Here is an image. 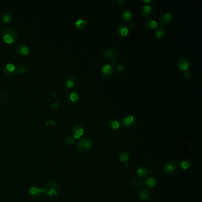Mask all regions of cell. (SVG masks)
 I'll list each match as a JSON object with an SVG mask.
<instances>
[{
	"mask_svg": "<svg viewBox=\"0 0 202 202\" xmlns=\"http://www.w3.org/2000/svg\"><path fill=\"white\" fill-rule=\"evenodd\" d=\"M43 189V193L49 196H57L59 192V185L55 180H51L46 182Z\"/></svg>",
	"mask_w": 202,
	"mask_h": 202,
	"instance_id": "obj_1",
	"label": "cell"
},
{
	"mask_svg": "<svg viewBox=\"0 0 202 202\" xmlns=\"http://www.w3.org/2000/svg\"><path fill=\"white\" fill-rule=\"evenodd\" d=\"M77 147L78 151L80 152L88 151L92 148V142L87 138H83L78 142Z\"/></svg>",
	"mask_w": 202,
	"mask_h": 202,
	"instance_id": "obj_2",
	"label": "cell"
},
{
	"mask_svg": "<svg viewBox=\"0 0 202 202\" xmlns=\"http://www.w3.org/2000/svg\"><path fill=\"white\" fill-rule=\"evenodd\" d=\"M177 66H178V68L180 70L187 71L189 68L190 64H189L188 59H187L184 57H181L178 60Z\"/></svg>",
	"mask_w": 202,
	"mask_h": 202,
	"instance_id": "obj_3",
	"label": "cell"
},
{
	"mask_svg": "<svg viewBox=\"0 0 202 202\" xmlns=\"http://www.w3.org/2000/svg\"><path fill=\"white\" fill-rule=\"evenodd\" d=\"M84 133V129L81 125L77 124L72 129V134L73 138L75 139H79L81 138Z\"/></svg>",
	"mask_w": 202,
	"mask_h": 202,
	"instance_id": "obj_4",
	"label": "cell"
},
{
	"mask_svg": "<svg viewBox=\"0 0 202 202\" xmlns=\"http://www.w3.org/2000/svg\"><path fill=\"white\" fill-rule=\"evenodd\" d=\"M113 68L112 65L109 64L104 65L101 68V74L104 77H110L113 74Z\"/></svg>",
	"mask_w": 202,
	"mask_h": 202,
	"instance_id": "obj_5",
	"label": "cell"
},
{
	"mask_svg": "<svg viewBox=\"0 0 202 202\" xmlns=\"http://www.w3.org/2000/svg\"><path fill=\"white\" fill-rule=\"evenodd\" d=\"M173 20V16L170 13H165L162 16L160 20V23L162 26H168L172 23Z\"/></svg>",
	"mask_w": 202,
	"mask_h": 202,
	"instance_id": "obj_6",
	"label": "cell"
},
{
	"mask_svg": "<svg viewBox=\"0 0 202 202\" xmlns=\"http://www.w3.org/2000/svg\"><path fill=\"white\" fill-rule=\"evenodd\" d=\"M136 121V119L133 116H128L122 120V124L126 127H130L135 125Z\"/></svg>",
	"mask_w": 202,
	"mask_h": 202,
	"instance_id": "obj_7",
	"label": "cell"
},
{
	"mask_svg": "<svg viewBox=\"0 0 202 202\" xmlns=\"http://www.w3.org/2000/svg\"><path fill=\"white\" fill-rule=\"evenodd\" d=\"M78 98H79V96L78 94L74 91L70 92L67 96V101L68 103L71 105L75 104Z\"/></svg>",
	"mask_w": 202,
	"mask_h": 202,
	"instance_id": "obj_8",
	"label": "cell"
},
{
	"mask_svg": "<svg viewBox=\"0 0 202 202\" xmlns=\"http://www.w3.org/2000/svg\"><path fill=\"white\" fill-rule=\"evenodd\" d=\"M176 167H177L176 162L174 161H170L165 165L164 169L166 173L170 174L173 173L175 170Z\"/></svg>",
	"mask_w": 202,
	"mask_h": 202,
	"instance_id": "obj_9",
	"label": "cell"
},
{
	"mask_svg": "<svg viewBox=\"0 0 202 202\" xmlns=\"http://www.w3.org/2000/svg\"><path fill=\"white\" fill-rule=\"evenodd\" d=\"M29 194L33 198H37L43 193L42 188L38 187H32L29 189Z\"/></svg>",
	"mask_w": 202,
	"mask_h": 202,
	"instance_id": "obj_10",
	"label": "cell"
},
{
	"mask_svg": "<svg viewBox=\"0 0 202 202\" xmlns=\"http://www.w3.org/2000/svg\"><path fill=\"white\" fill-rule=\"evenodd\" d=\"M4 72L8 75H13L16 72V66L13 63H8L4 67Z\"/></svg>",
	"mask_w": 202,
	"mask_h": 202,
	"instance_id": "obj_11",
	"label": "cell"
},
{
	"mask_svg": "<svg viewBox=\"0 0 202 202\" xmlns=\"http://www.w3.org/2000/svg\"><path fill=\"white\" fill-rule=\"evenodd\" d=\"M16 51L21 55H27L29 52V49L28 46L23 44H18L16 46Z\"/></svg>",
	"mask_w": 202,
	"mask_h": 202,
	"instance_id": "obj_12",
	"label": "cell"
},
{
	"mask_svg": "<svg viewBox=\"0 0 202 202\" xmlns=\"http://www.w3.org/2000/svg\"><path fill=\"white\" fill-rule=\"evenodd\" d=\"M136 173L139 177L141 178H144L148 176L149 174V171L147 168L143 167V166H141L137 169Z\"/></svg>",
	"mask_w": 202,
	"mask_h": 202,
	"instance_id": "obj_13",
	"label": "cell"
},
{
	"mask_svg": "<svg viewBox=\"0 0 202 202\" xmlns=\"http://www.w3.org/2000/svg\"><path fill=\"white\" fill-rule=\"evenodd\" d=\"M104 55L106 59L113 60L114 59L116 58V53L115 50L112 49H106L104 52Z\"/></svg>",
	"mask_w": 202,
	"mask_h": 202,
	"instance_id": "obj_14",
	"label": "cell"
},
{
	"mask_svg": "<svg viewBox=\"0 0 202 202\" xmlns=\"http://www.w3.org/2000/svg\"><path fill=\"white\" fill-rule=\"evenodd\" d=\"M2 36H4L5 34H8V35H10V36H11V37H13L15 42H16L17 40V36L16 34V33L15 32V31L14 30H13L12 29L7 28V29H4L2 31Z\"/></svg>",
	"mask_w": 202,
	"mask_h": 202,
	"instance_id": "obj_15",
	"label": "cell"
},
{
	"mask_svg": "<svg viewBox=\"0 0 202 202\" xmlns=\"http://www.w3.org/2000/svg\"><path fill=\"white\" fill-rule=\"evenodd\" d=\"M152 12H153V8L151 6L149 5H146L144 6V7L142 8V11H141L142 14L145 17H148L151 16Z\"/></svg>",
	"mask_w": 202,
	"mask_h": 202,
	"instance_id": "obj_16",
	"label": "cell"
},
{
	"mask_svg": "<svg viewBox=\"0 0 202 202\" xmlns=\"http://www.w3.org/2000/svg\"><path fill=\"white\" fill-rule=\"evenodd\" d=\"M117 31L119 32V34L121 36H127L129 33V30L127 28V26L125 25H120L118 28H117Z\"/></svg>",
	"mask_w": 202,
	"mask_h": 202,
	"instance_id": "obj_17",
	"label": "cell"
},
{
	"mask_svg": "<svg viewBox=\"0 0 202 202\" xmlns=\"http://www.w3.org/2000/svg\"><path fill=\"white\" fill-rule=\"evenodd\" d=\"M107 127L111 129H117L120 127L119 122L115 119H111L107 123Z\"/></svg>",
	"mask_w": 202,
	"mask_h": 202,
	"instance_id": "obj_18",
	"label": "cell"
},
{
	"mask_svg": "<svg viewBox=\"0 0 202 202\" xmlns=\"http://www.w3.org/2000/svg\"><path fill=\"white\" fill-rule=\"evenodd\" d=\"M180 165L183 169L186 170V169L189 168L192 165V162L189 160L183 159L180 161Z\"/></svg>",
	"mask_w": 202,
	"mask_h": 202,
	"instance_id": "obj_19",
	"label": "cell"
},
{
	"mask_svg": "<svg viewBox=\"0 0 202 202\" xmlns=\"http://www.w3.org/2000/svg\"><path fill=\"white\" fill-rule=\"evenodd\" d=\"M122 20L124 22H129L132 18V13L128 10H124L123 11L121 14Z\"/></svg>",
	"mask_w": 202,
	"mask_h": 202,
	"instance_id": "obj_20",
	"label": "cell"
},
{
	"mask_svg": "<svg viewBox=\"0 0 202 202\" xmlns=\"http://www.w3.org/2000/svg\"><path fill=\"white\" fill-rule=\"evenodd\" d=\"M139 197L142 201H147L151 197V194L147 189H143L139 193Z\"/></svg>",
	"mask_w": 202,
	"mask_h": 202,
	"instance_id": "obj_21",
	"label": "cell"
},
{
	"mask_svg": "<svg viewBox=\"0 0 202 202\" xmlns=\"http://www.w3.org/2000/svg\"><path fill=\"white\" fill-rule=\"evenodd\" d=\"M158 26V23L153 20H148L145 22V27L147 29H154Z\"/></svg>",
	"mask_w": 202,
	"mask_h": 202,
	"instance_id": "obj_22",
	"label": "cell"
},
{
	"mask_svg": "<svg viewBox=\"0 0 202 202\" xmlns=\"http://www.w3.org/2000/svg\"><path fill=\"white\" fill-rule=\"evenodd\" d=\"M145 185L147 187L153 188L157 185V180L153 177L148 178L145 181Z\"/></svg>",
	"mask_w": 202,
	"mask_h": 202,
	"instance_id": "obj_23",
	"label": "cell"
},
{
	"mask_svg": "<svg viewBox=\"0 0 202 202\" xmlns=\"http://www.w3.org/2000/svg\"><path fill=\"white\" fill-rule=\"evenodd\" d=\"M87 22L83 19H79L75 22V26L79 29H84L87 26Z\"/></svg>",
	"mask_w": 202,
	"mask_h": 202,
	"instance_id": "obj_24",
	"label": "cell"
},
{
	"mask_svg": "<svg viewBox=\"0 0 202 202\" xmlns=\"http://www.w3.org/2000/svg\"><path fill=\"white\" fill-rule=\"evenodd\" d=\"M165 34V30L163 28H160L157 29L156 31V37L158 39L162 38Z\"/></svg>",
	"mask_w": 202,
	"mask_h": 202,
	"instance_id": "obj_25",
	"label": "cell"
},
{
	"mask_svg": "<svg viewBox=\"0 0 202 202\" xmlns=\"http://www.w3.org/2000/svg\"><path fill=\"white\" fill-rule=\"evenodd\" d=\"M65 86H66V87H67V88H71L74 87V86H75V81H74V78L72 77H68V79L66 80Z\"/></svg>",
	"mask_w": 202,
	"mask_h": 202,
	"instance_id": "obj_26",
	"label": "cell"
},
{
	"mask_svg": "<svg viewBox=\"0 0 202 202\" xmlns=\"http://www.w3.org/2000/svg\"><path fill=\"white\" fill-rule=\"evenodd\" d=\"M3 39H4V40L5 41V42L7 43L11 44V43L16 42L15 40H14V39H13V37H11L10 35H8V34H5V35H4L3 36Z\"/></svg>",
	"mask_w": 202,
	"mask_h": 202,
	"instance_id": "obj_27",
	"label": "cell"
},
{
	"mask_svg": "<svg viewBox=\"0 0 202 202\" xmlns=\"http://www.w3.org/2000/svg\"><path fill=\"white\" fill-rule=\"evenodd\" d=\"M129 158H130L129 154L127 152H124L120 156L119 160L121 162H126L129 160Z\"/></svg>",
	"mask_w": 202,
	"mask_h": 202,
	"instance_id": "obj_28",
	"label": "cell"
},
{
	"mask_svg": "<svg viewBox=\"0 0 202 202\" xmlns=\"http://www.w3.org/2000/svg\"><path fill=\"white\" fill-rule=\"evenodd\" d=\"M12 19V17L10 14L6 13L2 16V21L5 23H8L10 22Z\"/></svg>",
	"mask_w": 202,
	"mask_h": 202,
	"instance_id": "obj_29",
	"label": "cell"
},
{
	"mask_svg": "<svg viewBox=\"0 0 202 202\" xmlns=\"http://www.w3.org/2000/svg\"><path fill=\"white\" fill-rule=\"evenodd\" d=\"M116 69L117 70V71L120 73L123 72L125 71V66L122 63H118L116 65Z\"/></svg>",
	"mask_w": 202,
	"mask_h": 202,
	"instance_id": "obj_30",
	"label": "cell"
},
{
	"mask_svg": "<svg viewBox=\"0 0 202 202\" xmlns=\"http://www.w3.org/2000/svg\"><path fill=\"white\" fill-rule=\"evenodd\" d=\"M74 142H75V139L73 138V136H68L66 141V144L68 145H72L74 144Z\"/></svg>",
	"mask_w": 202,
	"mask_h": 202,
	"instance_id": "obj_31",
	"label": "cell"
},
{
	"mask_svg": "<svg viewBox=\"0 0 202 202\" xmlns=\"http://www.w3.org/2000/svg\"><path fill=\"white\" fill-rule=\"evenodd\" d=\"M26 71H27V68H26V66H20L19 69L18 70V71L21 74L26 72Z\"/></svg>",
	"mask_w": 202,
	"mask_h": 202,
	"instance_id": "obj_32",
	"label": "cell"
},
{
	"mask_svg": "<svg viewBox=\"0 0 202 202\" xmlns=\"http://www.w3.org/2000/svg\"><path fill=\"white\" fill-rule=\"evenodd\" d=\"M59 106H60V103L58 102V101H55V102H54V103H52V105H51L52 108H53V109H57Z\"/></svg>",
	"mask_w": 202,
	"mask_h": 202,
	"instance_id": "obj_33",
	"label": "cell"
},
{
	"mask_svg": "<svg viewBox=\"0 0 202 202\" xmlns=\"http://www.w3.org/2000/svg\"><path fill=\"white\" fill-rule=\"evenodd\" d=\"M190 72L189 71H185L184 72V77L185 78H189L190 77Z\"/></svg>",
	"mask_w": 202,
	"mask_h": 202,
	"instance_id": "obj_34",
	"label": "cell"
},
{
	"mask_svg": "<svg viewBox=\"0 0 202 202\" xmlns=\"http://www.w3.org/2000/svg\"><path fill=\"white\" fill-rule=\"evenodd\" d=\"M134 26H135V23H133V22H132V23H129V27H130V28H133Z\"/></svg>",
	"mask_w": 202,
	"mask_h": 202,
	"instance_id": "obj_35",
	"label": "cell"
},
{
	"mask_svg": "<svg viewBox=\"0 0 202 202\" xmlns=\"http://www.w3.org/2000/svg\"><path fill=\"white\" fill-rule=\"evenodd\" d=\"M143 2L145 3H151V2H152L153 1L152 0H144Z\"/></svg>",
	"mask_w": 202,
	"mask_h": 202,
	"instance_id": "obj_36",
	"label": "cell"
},
{
	"mask_svg": "<svg viewBox=\"0 0 202 202\" xmlns=\"http://www.w3.org/2000/svg\"><path fill=\"white\" fill-rule=\"evenodd\" d=\"M124 2V1L123 0V1H117V2L120 3V4H123Z\"/></svg>",
	"mask_w": 202,
	"mask_h": 202,
	"instance_id": "obj_37",
	"label": "cell"
}]
</instances>
